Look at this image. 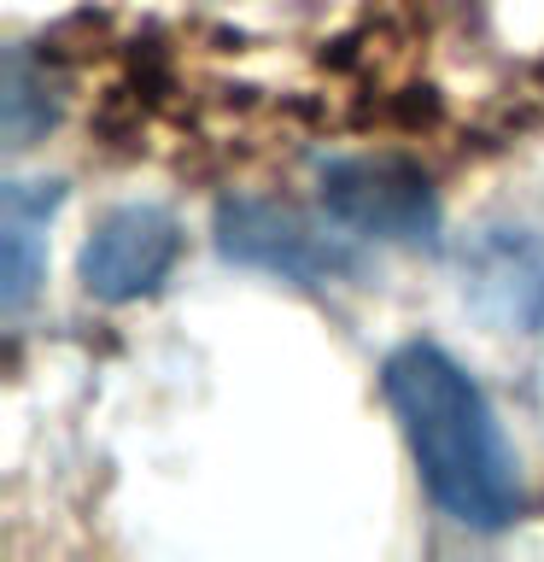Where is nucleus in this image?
I'll return each mask as SVG.
<instances>
[{
    "instance_id": "423d86ee",
    "label": "nucleus",
    "mask_w": 544,
    "mask_h": 562,
    "mask_svg": "<svg viewBox=\"0 0 544 562\" xmlns=\"http://www.w3.org/2000/svg\"><path fill=\"white\" fill-rule=\"evenodd\" d=\"M468 288L498 323H521V328L544 323V311L533 305V299H544V263L526 240H480Z\"/></svg>"
},
{
    "instance_id": "0eeeda50",
    "label": "nucleus",
    "mask_w": 544,
    "mask_h": 562,
    "mask_svg": "<svg viewBox=\"0 0 544 562\" xmlns=\"http://www.w3.org/2000/svg\"><path fill=\"white\" fill-rule=\"evenodd\" d=\"M53 123V94H47V65L30 59V47L7 53V147H30Z\"/></svg>"
},
{
    "instance_id": "f03ea898",
    "label": "nucleus",
    "mask_w": 544,
    "mask_h": 562,
    "mask_svg": "<svg viewBox=\"0 0 544 562\" xmlns=\"http://www.w3.org/2000/svg\"><path fill=\"white\" fill-rule=\"evenodd\" d=\"M322 211L351 235L398 240V246H433L439 235V193L410 158L393 153H358L322 165Z\"/></svg>"
},
{
    "instance_id": "39448f33",
    "label": "nucleus",
    "mask_w": 544,
    "mask_h": 562,
    "mask_svg": "<svg viewBox=\"0 0 544 562\" xmlns=\"http://www.w3.org/2000/svg\"><path fill=\"white\" fill-rule=\"evenodd\" d=\"M65 182H7V217H0V276H7V311L30 305L35 281L47 270V217L59 211Z\"/></svg>"
},
{
    "instance_id": "7ed1b4c3",
    "label": "nucleus",
    "mask_w": 544,
    "mask_h": 562,
    "mask_svg": "<svg viewBox=\"0 0 544 562\" xmlns=\"http://www.w3.org/2000/svg\"><path fill=\"white\" fill-rule=\"evenodd\" d=\"M217 252L246 270H270L287 281H328V276H351L358 252L345 240L322 235L310 217H298L293 205L275 200H223L217 205Z\"/></svg>"
},
{
    "instance_id": "f257e3e1",
    "label": "nucleus",
    "mask_w": 544,
    "mask_h": 562,
    "mask_svg": "<svg viewBox=\"0 0 544 562\" xmlns=\"http://www.w3.org/2000/svg\"><path fill=\"white\" fill-rule=\"evenodd\" d=\"M381 386L410 439L421 486L451 521L498 533L521 516V474L503 446V428L451 351L428 340L398 346L381 363Z\"/></svg>"
},
{
    "instance_id": "20e7f679",
    "label": "nucleus",
    "mask_w": 544,
    "mask_h": 562,
    "mask_svg": "<svg viewBox=\"0 0 544 562\" xmlns=\"http://www.w3.org/2000/svg\"><path fill=\"white\" fill-rule=\"evenodd\" d=\"M175 258H182L175 211L152 205V200H129L94 223V235H88L82 258H77V276L105 305H129V299H147L175 270Z\"/></svg>"
}]
</instances>
